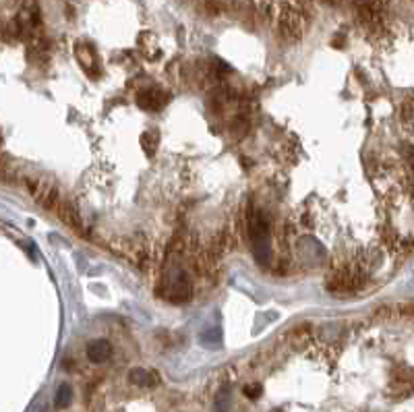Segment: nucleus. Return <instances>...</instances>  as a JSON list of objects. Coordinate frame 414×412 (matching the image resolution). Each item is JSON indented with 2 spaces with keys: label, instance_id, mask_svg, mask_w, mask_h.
Listing matches in <instances>:
<instances>
[{
  "label": "nucleus",
  "instance_id": "16",
  "mask_svg": "<svg viewBox=\"0 0 414 412\" xmlns=\"http://www.w3.org/2000/svg\"><path fill=\"white\" fill-rule=\"evenodd\" d=\"M321 3H325L329 7H338V5H342V0H321Z\"/></svg>",
  "mask_w": 414,
  "mask_h": 412
},
{
  "label": "nucleus",
  "instance_id": "1",
  "mask_svg": "<svg viewBox=\"0 0 414 412\" xmlns=\"http://www.w3.org/2000/svg\"><path fill=\"white\" fill-rule=\"evenodd\" d=\"M307 23H309V19L305 17V13L298 9L294 0H284L280 5V13L276 19V32H278L280 40H284L288 44H296L303 38Z\"/></svg>",
  "mask_w": 414,
  "mask_h": 412
},
{
  "label": "nucleus",
  "instance_id": "12",
  "mask_svg": "<svg viewBox=\"0 0 414 412\" xmlns=\"http://www.w3.org/2000/svg\"><path fill=\"white\" fill-rule=\"evenodd\" d=\"M220 342H222L220 329H210V332L201 334V344L207 346V348H216V346H220Z\"/></svg>",
  "mask_w": 414,
  "mask_h": 412
},
{
  "label": "nucleus",
  "instance_id": "11",
  "mask_svg": "<svg viewBox=\"0 0 414 412\" xmlns=\"http://www.w3.org/2000/svg\"><path fill=\"white\" fill-rule=\"evenodd\" d=\"M71 400H73V389H71V385L63 383V385L58 387L56 395H54V406H56V408H67V406L71 404Z\"/></svg>",
  "mask_w": 414,
  "mask_h": 412
},
{
  "label": "nucleus",
  "instance_id": "10",
  "mask_svg": "<svg viewBox=\"0 0 414 412\" xmlns=\"http://www.w3.org/2000/svg\"><path fill=\"white\" fill-rule=\"evenodd\" d=\"M157 143H160V133H157L155 129L145 131V133L141 135V147H143L145 155L153 158V155H155V149H157Z\"/></svg>",
  "mask_w": 414,
  "mask_h": 412
},
{
  "label": "nucleus",
  "instance_id": "14",
  "mask_svg": "<svg viewBox=\"0 0 414 412\" xmlns=\"http://www.w3.org/2000/svg\"><path fill=\"white\" fill-rule=\"evenodd\" d=\"M228 406H230L228 389H222L220 395L216 398V410H218V412H228Z\"/></svg>",
  "mask_w": 414,
  "mask_h": 412
},
{
  "label": "nucleus",
  "instance_id": "4",
  "mask_svg": "<svg viewBox=\"0 0 414 412\" xmlns=\"http://www.w3.org/2000/svg\"><path fill=\"white\" fill-rule=\"evenodd\" d=\"M354 13L362 30L377 34L383 28V0H354Z\"/></svg>",
  "mask_w": 414,
  "mask_h": 412
},
{
  "label": "nucleus",
  "instance_id": "7",
  "mask_svg": "<svg viewBox=\"0 0 414 412\" xmlns=\"http://www.w3.org/2000/svg\"><path fill=\"white\" fill-rule=\"evenodd\" d=\"M170 102V96L164 91V89H145V91H139L137 96V104L139 108L143 110H149V112H160L162 108H166V104Z\"/></svg>",
  "mask_w": 414,
  "mask_h": 412
},
{
  "label": "nucleus",
  "instance_id": "13",
  "mask_svg": "<svg viewBox=\"0 0 414 412\" xmlns=\"http://www.w3.org/2000/svg\"><path fill=\"white\" fill-rule=\"evenodd\" d=\"M402 122L408 124L410 129H414V102L404 104V108H402Z\"/></svg>",
  "mask_w": 414,
  "mask_h": 412
},
{
  "label": "nucleus",
  "instance_id": "9",
  "mask_svg": "<svg viewBox=\"0 0 414 412\" xmlns=\"http://www.w3.org/2000/svg\"><path fill=\"white\" fill-rule=\"evenodd\" d=\"M129 381L135 385H143V387H151L160 381L155 371H145V369H133L129 373Z\"/></svg>",
  "mask_w": 414,
  "mask_h": 412
},
{
  "label": "nucleus",
  "instance_id": "6",
  "mask_svg": "<svg viewBox=\"0 0 414 412\" xmlns=\"http://www.w3.org/2000/svg\"><path fill=\"white\" fill-rule=\"evenodd\" d=\"M75 56L81 65V69L87 73L89 79H98L102 75V67H100V58L96 54V48L89 42H77L75 44Z\"/></svg>",
  "mask_w": 414,
  "mask_h": 412
},
{
  "label": "nucleus",
  "instance_id": "5",
  "mask_svg": "<svg viewBox=\"0 0 414 412\" xmlns=\"http://www.w3.org/2000/svg\"><path fill=\"white\" fill-rule=\"evenodd\" d=\"M25 184H28L32 197L42 205V208H46L48 212H58L61 210L63 199H61L58 191L48 180H32V178H28Z\"/></svg>",
  "mask_w": 414,
  "mask_h": 412
},
{
  "label": "nucleus",
  "instance_id": "2",
  "mask_svg": "<svg viewBox=\"0 0 414 412\" xmlns=\"http://www.w3.org/2000/svg\"><path fill=\"white\" fill-rule=\"evenodd\" d=\"M247 230L253 247V255L259 263H268L270 259V226L268 220L255 208L247 210Z\"/></svg>",
  "mask_w": 414,
  "mask_h": 412
},
{
  "label": "nucleus",
  "instance_id": "15",
  "mask_svg": "<svg viewBox=\"0 0 414 412\" xmlns=\"http://www.w3.org/2000/svg\"><path fill=\"white\" fill-rule=\"evenodd\" d=\"M245 395L251 398V400H257V398L261 395V385H259V383H255V385H247V387H245Z\"/></svg>",
  "mask_w": 414,
  "mask_h": 412
},
{
  "label": "nucleus",
  "instance_id": "8",
  "mask_svg": "<svg viewBox=\"0 0 414 412\" xmlns=\"http://www.w3.org/2000/svg\"><path fill=\"white\" fill-rule=\"evenodd\" d=\"M112 356V346L108 340H94L87 344V358L96 365L106 362Z\"/></svg>",
  "mask_w": 414,
  "mask_h": 412
},
{
  "label": "nucleus",
  "instance_id": "3",
  "mask_svg": "<svg viewBox=\"0 0 414 412\" xmlns=\"http://www.w3.org/2000/svg\"><path fill=\"white\" fill-rule=\"evenodd\" d=\"M367 274L358 265H344L329 274L327 278V290L334 294H346V292H356L364 286Z\"/></svg>",
  "mask_w": 414,
  "mask_h": 412
}]
</instances>
